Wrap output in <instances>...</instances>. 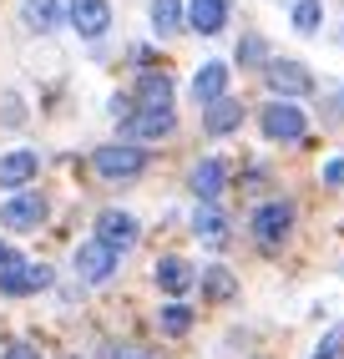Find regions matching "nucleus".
Wrapping results in <instances>:
<instances>
[{"instance_id":"obj_16","label":"nucleus","mask_w":344,"mask_h":359,"mask_svg":"<svg viewBox=\"0 0 344 359\" xmlns=\"http://www.w3.org/2000/svg\"><path fill=\"white\" fill-rule=\"evenodd\" d=\"M228 212L218 208V203H198V212H192V238L198 243H213V248H223L228 243Z\"/></svg>"},{"instance_id":"obj_8","label":"nucleus","mask_w":344,"mask_h":359,"mask_svg":"<svg viewBox=\"0 0 344 359\" xmlns=\"http://www.w3.org/2000/svg\"><path fill=\"white\" fill-rule=\"evenodd\" d=\"M132 102H137V111H172L178 107V81L167 71H142L132 86Z\"/></svg>"},{"instance_id":"obj_1","label":"nucleus","mask_w":344,"mask_h":359,"mask_svg":"<svg viewBox=\"0 0 344 359\" xmlns=\"http://www.w3.org/2000/svg\"><path fill=\"white\" fill-rule=\"evenodd\" d=\"M249 228H253V243L258 248H284L289 233L299 228V208H293L289 198H268L249 212Z\"/></svg>"},{"instance_id":"obj_23","label":"nucleus","mask_w":344,"mask_h":359,"mask_svg":"<svg viewBox=\"0 0 344 359\" xmlns=\"http://www.w3.org/2000/svg\"><path fill=\"white\" fill-rule=\"evenodd\" d=\"M319 20H324V6H319V0H299V6H293V31L314 36V31H319Z\"/></svg>"},{"instance_id":"obj_3","label":"nucleus","mask_w":344,"mask_h":359,"mask_svg":"<svg viewBox=\"0 0 344 359\" xmlns=\"http://www.w3.org/2000/svg\"><path fill=\"white\" fill-rule=\"evenodd\" d=\"M91 167H96V177H107V182H132V177L147 172V152L137 142H112V147L91 152Z\"/></svg>"},{"instance_id":"obj_11","label":"nucleus","mask_w":344,"mask_h":359,"mask_svg":"<svg viewBox=\"0 0 344 359\" xmlns=\"http://www.w3.org/2000/svg\"><path fill=\"white\" fill-rule=\"evenodd\" d=\"M66 20H71V31H77L81 41H102L112 31V6L107 0H71Z\"/></svg>"},{"instance_id":"obj_30","label":"nucleus","mask_w":344,"mask_h":359,"mask_svg":"<svg viewBox=\"0 0 344 359\" xmlns=\"http://www.w3.org/2000/svg\"><path fill=\"white\" fill-rule=\"evenodd\" d=\"M339 102H344V91H339Z\"/></svg>"},{"instance_id":"obj_18","label":"nucleus","mask_w":344,"mask_h":359,"mask_svg":"<svg viewBox=\"0 0 344 359\" xmlns=\"http://www.w3.org/2000/svg\"><path fill=\"white\" fill-rule=\"evenodd\" d=\"M243 122H249V111H243V102H233V97L213 102V107L203 111V132H208V137H233Z\"/></svg>"},{"instance_id":"obj_20","label":"nucleus","mask_w":344,"mask_h":359,"mask_svg":"<svg viewBox=\"0 0 344 359\" xmlns=\"http://www.w3.org/2000/svg\"><path fill=\"white\" fill-rule=\"evenodd\" d=\"M183 26H187V6H183V0H152V31L162 41H172Z\"/></svg>"},{"instance_id":"obj_13","label":"nucleus","mask_w":344,"mask_h":359,"mask_svg":"<svg viewBox=\"0 0 344 359\" xmlns=\"http://www.w3.org/2000/svg\"><path fill=\"white\" fill-rule=\"evenodd\" d=\"M152 283L167 294V299H183L192 283H198V269H192L187 258H178V253H167V258H157V269H152Z\"/></svg>"},{"instance_id":"obj_19","label":"nucleus","mask_w":344,"mask_h":359,"mask_svg":"<svg viewBox=\"0 0 344 359\" xmlns=\"http://www.w3.org/2000/svg\"><path fill=\"white\" fill-rule=\"evenodd\" d=\"M20 20H26V31L51 36L66 20V11H61V0H20Z\"/></svg>"},{"instance_id":"obj_24","label":"nucleus","mask_w":344,"mask_h":359,"mask_svg":"<svg viewBox=\"0 0 344 359\" xmlns=\"http://www.w3.org/2000/svg\"><path fill=\"white\" fill-rule=\"evenodd\" d=\"M344 354V329H329L324 339H319V349H314V359H339Z\"/></svg>"},{"instance_id":"obj_6","label":"nucleus","mask_w":344,"mask_h":359,"mask_svg":"<svg viewBox=\"0 0 344 359\" xmlns=\"http://www.w3.org/2000/svg\"><path fill=\"white\" fill-rule=\"evenodd\" d=\"M51 269L46 263H26V258H15L0 269V294L6 299H26V294H41V289H51Z\"/></svg>"},{"instance_id":"obj_7","label":"nucleus","mask_w":344,"mask_h":359,"mask_svg":"<svg viewBox=\"0 0 344 359\" xmlns=\"http://www.w3.org/2000/svg\"><path fill=\"white\" fill-rule=\"evenodd\" d=\"M91 233L102 238V243H112L117 253H132L137 238H142V223L132 218L127 208H102V212H96V228H91Z\"/></svg>"},{"instance_id":"obj_22","label":"nucleus","mask_w":344,"mask_h":359,"mask_svg":"<svg viewBox=\"0 0 344 359\" xmlns=\"http://www.w3.org/2000/svg\"><path fill=\"white\" fill-rule=\"evenodd\" d=\"M198 283H203V294L213 299V304H228L233 294H238V278L223 269V263H213V269H203L198 273Z\"/></svg>"},{"instance_id":"obj_29","label":"nucleus","mask_w":344,"mask_h":359,"mask_svg":"<svg viewBox=\"0 0 344 359\" xmlns=\"http://www.w3.org/2000/svg\"><path fill=\"white\" fill-rule=\"evenodd\" d=\"M15 258H20L15 248H6V243H0V269H6V263H15Z\"/></svg>"},{"instance_id":"obj_10","label":"nucleus","mask_w":344,"mask_h":359,"mask_svg":"<svg viewBox=\"0 0 344 359\" xmlns=\"http://www.w3.org/2000/svg\"><path fill=\"white\" fill-rule=\"evenodd\" d=\"M263 81H268V91H279L284 102H299V97H309V91H314L309 66H299V61H268V66H263Z\"/></svg>"},{"instance_id":"obj_5","label":"nucleus","mask_w":344,"mask_h":359,"mask_svg":"<svg viewBox=\"0 0 344 359\" xmlns=\"http://www.w3.org/2000/svg\"><path fill=\"white\" fill-rule=\"evenodd\" d=\"M46 212H51V203L41 193H31V187H20V193H11L0 203V228L6 233H36L46 223Z\"/></svg>"},{"instance_id":"obj_27","label":"nucleus","mask_w":344,"mask_h":359,"mask_svg":"<svg viewBox=\"0 0 344 359\" xmlns=\"http://www.w3.org/2000/svg\"><path fill=\"white\" fill-rule=\"evenodd\" d=\"M0 359H41V349H36V344H11Z\"/></svg>"},{"instance_id":"obj_14","label":"nucleus","mask_w":344,"mask_h":359,"mask_svg":"<svg viewBox=\"0 0 344 359\" xmlns=\"http://www.w3.org/2000/svg\"><path fill=\"white\" fill-rule=\"evenodd\" d=\"M228 81H233V66L228 61H203L198 76H192V102H203V107L223 102L228 97Z\"/></svg>"},{"instance_id":"obj_28","label":"nucleus","mask_w":344,"mask_h":359,"mask_svg":"<svg viewBox=\"0 0 344 359\" xmlns=\"http://www.w3.org/2000/svg\"><path fill=\"white\" fill-rule=\"evenodd\" d=\"M107 359H157V354H147V349H117V354H107Z\"/></svg>"},{"instance_id":"obj_17","label":"nucleus","mask_w":344,"mask_h":359,"mask_svg":"<svg viewBox=\"0 0 344 359\" xmlns=\"http://www.w3.org/2000/svg\"><path fill=\"white\" fill-rule=\"evenodd\" d=\"M228 26V0H187V31L192 36H218Z\"/></svg>"},{"instance_id":"obj_4","label":"nucleus","mask_w":344,"mask_h":359,"mask_svg":"<svg viewBox=\"0 0 344 359\" xmlns=\"http://www.w3.org/2000/svg\"><path fill=\"white\" fill-rule=\"evenodd\" d=\"M117 263H121V253L112 243H102L96 233L86 238V243H77V253H71V269H77L81 283H112L117 278Z\"/></svg>"},{"instance_id":"obj_9","label":"nucleus","mask_w":344,"mask_h":359,"mask_svg":"<svg viewBox=\"0 0 344 359\" xmlns=\"http://www.w3.org/2000/svg\"><path fill=\"white\" fill-rule=\"evenodd\" d=\"M187 193L198 198V203H218V198H223V193H228V157H218V152L203 157V162L187 172Z\"/></svg>"},{"instance_id":"obj_25","label":"nucleus","mask_w":344,"mask_h":359,"mask_svg":"<svg viewBox=\"0 0 344 359\" xmlns=\"http://www.w3.org/2000/svg\"><path fill=\"white\" fill-rule=\"evenodd\" d=\"M319 182H324V187H344V157H329L324 167H319Z\"/></svg>"},{"instance_id":"obj_26","label":"nucleus","mask_w":344,"mask_h":359,"mask_svg":"<svg viewBox=\"0 0 344 359\" xmlns=\"http://www.w3.org/2000/svg\"><path fill=\"white\" fill-rule=\"evenodd\" d=\"M263 56H268V46H263L258 36H249V41H243V51H238L243 66H253V61H263Z\"/></svg>"},{"instance_id":"obj_15","label":"nucleus","mask_w":344,"mask_h":359,"mask_svg":"<svg viewBox=\"0 0 344 359\" xmlns=\"http://www.w3.org/2000/svg\"><path fill=\"white\" fill-rule=\"evenodd\" d=\"M36 172H41V157L36 152H6L0 157V187H6V193H20V187H31L36 182Z\"/></svg>"},{"instance_id":"obj_21","label":"nucleus","mask_w":344,"mask_h":359,"mask_svg":"<svg viewBox=\"0 0 344 359\" xmlns=\"http://www.w3.org/2000/svg\"><path fill=\"white\" fill-rule=\"evenodd\" d=\"M157 329L167 334V339H183V334L192 329V309H187L183 299H167V304L157 309Z\"/></svg>"},{"instance_id":"obj_12","label":"nucleus","mask_w":344,"mask_h":359,"mask_svg":"<svg viewBox=\"0 0 344 359\" xmlns=\"http://www.w3.org/2000/svg\"><path fill=\"white\" fill-rule=\"evenodd\" d=\"M178 132V107L172 111H137V116H127L121 122V142H162V137H172Z\"/></svg>"},{"instance_id":"obj_2","label":"nucleus","mask_w":344,"mask_h":359,"mask_svg":"<svg viewBox=\"0 0 344 359\" xmlns=\"http://www.w3.org/2000/svg\"><path fill=\"white\" fill-rule=\"evenodd\" d=\"M258 132H263L268 142H304V137H309V111H304L299 102L274 97V102L258 107Z\"/></svg>"}]
</instances>
